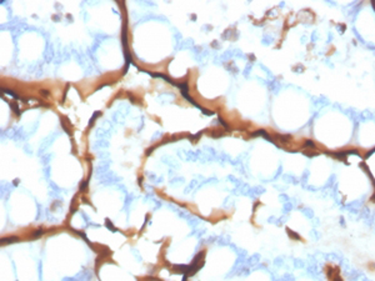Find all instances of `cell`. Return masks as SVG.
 <instances>
[{
  "mask_svg": "<svg viewBox=\"0 0 375 281\" xmlns=\"http://www.w3.org/2000/svg\"><path fill=\"white\" fill-rule=\"evenodd\" d=\"M14 241H18V237L13 236V237H5V239H3V242H14Z\"/></svg>",
  "mask_w": 375,
  "mask_h": 281,
  "instance_id": "1",
  "label": "cell"
}]
</instances>
